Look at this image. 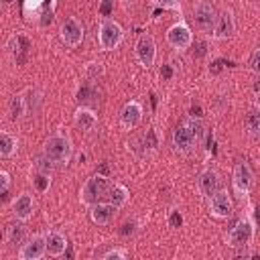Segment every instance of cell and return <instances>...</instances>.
<instances>
[{"instance_id":"obj_1","label":"cell","mask_w":260,"mask_h":260,"mask_svg":"<svg viewBox=\"0 0 260 260\" xmlns=\"http://www.w3.org/2000/svg\"><path fill=\"white\" fill-rule=\"evenodd\" d=\"M43 152L55 162V167H63L71 160V154H73L71 138L67 136L65 130H57L47 138V142L43 146Z\"/></svg>"},{"instance_id":"obj_2","label":"cell","mask_w":260,"mask_h":260,"mask_svg":"<svg viewBox=\"0 0 260 260\" xmlns=\"http://www.w3.org/2000/svg\"><path fill=\"white\" fill-rule=\"evenodd\" d=\"M110 189H112V181L108 179V175H93V177H89L85 183H83V187H81V191H79V201L83 203V205H95V203H100L104 197H108V193H110Z\"/></svg>"},{"instance_id":"obj_3","label":"cell","mask_w":260,"mask_h":260,"mask_svg":"<svg viewBox=\"0 0 260 260\" xmlns=\"http://www.w3.org/2000/svg\"><path fill=\"white\" fill-rule=\"evenodd\" d=\"M124 41V28L110 18H104L98 28V43L102 51H112Z\"/></svg>"},{"instance_id":"obj_4","label":"cell","mask_w":260,"mask_h":260,"mask_svg":"<svg viewBox=\"0 0 260 260\" xmlns=\"http://www.w3.org/2000/svg\"><path fill=\"white\" fill-rule=\"evenodd\" d=\"M254 221L250 217H242L234 223V228L228 232V246L232 248H244L254 240Z\"/></svg>"},{"instance_id":"obj_5","label":"cell","mask_w":260,"mask_h":260,"mask_svg":"<svg viewBox=\"0 0 260 260\" xmlns=\"http://www.w3.org/2000/svg\"><path fill=\"white\" fill-rule=\"evenodd\" d=\"M193 20H195V24H197V28L201 32L211 35L213 28H215V22H217L215 6L209 0H199L195 4V8H193Z\"/></svg>"},{"instance_id":"obj_6","label":"cell","mask_w":260,"mask_h":260,"mask_svg":"<svg viewBox=\"0 0 260 260\" xmlns=\"http://www.w3.org/2000/svg\"><path fill=\"white\" fill-rule=\"evenodd\" d=\"M167 43H169L173 49H177V51L189 49V47L193 45V35H191L189 24L183 22V20L175 22V24L167 30Z\"/></svg>"},{"instance_id":"obj_7","label":"cell","mask_w":260,"mask_h":260,"mask_svg":"<svg viewBox=\"0 0 260 260\" xmlns=\"http://www.w3.org/2000/svg\"><path fill=\"white\" fill-rule=\"evenodd\" d=\"M59 35H61V41L67 45V47H79L83 43V37H85V30H83V24L75 18V16H69L61 22V28H59Z\"/></svg>"},{"instance_id":"obj_8","label":"cell","mask_w":260,"mask_h":260,"mask_svg":"<svg viewBox=\"0 0 260 260\" xmlns=\"http://www.w3.org/2000/svg\"><path fill=\"white\" fill-rule=\"evenodd\" d=\"M232 183H234V191L240 197H244V195L250 193V189L254 187V173H252V169H250L248 162H238L234 167V179H232Z\"/></svg>"},{"instance_id":"obj_9","label":"cell","mask_w":260,"mask_h":260,"mask_svg":"<svg viewBox=\"0 0 260 260\" xmlns=\"http://www.w3.org/2000/svg\"><path fill=\"white\" fill-rule=\"evenodd\" d=\"M45 254H47V238L45 236L26 238L20 244V250H18V258L20 260H39Z\"/></svg>"},{"instance_id":"obj_10","label":"cell","mask_w":260,"mask_h":260,"mask_svg":"<svg viewBox=\"0 0 260 260\" xmlns=\"http://www.w3.org/2000/svg\"><path fill=\"white\" fill-rule=\"evenodd\" d=\"M134 53H136L138 63L144 69H150L154 65V59H156V43H154V39L150 35H142L138 39V43H136Z\"/></svg>"},{"instance_id":"obj_11","label":"cell","mask_w":260,"mask_h":260,"mask_svg":"<svg viewBox=\"0 0 260 260\" xmlns=\"http://www.w3.org/2000/svg\"><path fill=\"white\" fill-rule=\"evenodd\" d=\"M232 211H234V203H232V197L228 195V191L219 189L217 193H213L209 197V213L213 217L223 219V217H230Z\"/></svg>"},{"instance_id":"obj_12","label":"cell","mask_w":260,"mask_h":260,"mask_svg":"<svg viewBox=\"0 0 260 260\" xmlns=\"http://www.w3.org/2000/svg\"><path fill=\"white\" fill-rule=\"evenodd\" d=\"M140 122H142V106H140V102L130 100L128 104H124V108L120 112V124L126 130H134Z\"/></svg>"},{"instance_id":"obj_13","label":"cell","mask_w":260,"mask_h":260,"mask_svg":"<svg viewBox=\"0 0 260 260\" xmlns=\"http://www.w3.org/2000/svg\"><path fill=\"white\" fill-rule=\"evenodd\" d=\"M116 213H118V207H116L114 203H110V201H100V203L91 205V209H89L91 221L98 223V225H108V223H112L114 217H116Z\"/></svg>"},{"instance_id":"obj_14","label":"cell","mask_w":260,"mask_h":260,"mask_svg":"<svg viewBox=\"0 0 260 260\" xmlns=\"http://www.w3.org/2000/svg\"><path fill=\"white\" fill-rule=\"evenodd\" d=\"M197 142H199L197 136L191 132V128H189L187 124H181V126L173 132V146H175V150H179V152H189V150H193V146H195Z\"/></svg>"},{"instance_id":"obj_15","label":"cell","mask_w":260,"mask_h":260,"mask_svg":"<svg viewBox=\"0 0 260 260\" xmlns=\"http://www.w3.org/2000/svg\"><path fill=\"white\" fill-rule=\"evenodd\" d=\"M236 30V22H234V14L232 10H221L217 14V22H215V28H213V37L217 41H225L234 35Z\"/></svg>"},{"instance_id":"obj_16","label":"cell","mask_w":260,"mask_h":260,"mask_svg":"<svg viewBox=\"0 0 260 260\" xmlns=\"http://www.w3.org/2000/svg\"><path fill=\"white\" fill-rule=\"evenodd\" d=\"M10 209H12V215H14L16 219L26 221V219H30V217H32V211H35V201H32V197H30L28 193H20V195H18V197L12 201Z\"/></svg>"},{"instance_id":"obj_17","label":"cell","mask_w":260,"mask_h":260,"mask_svg":"<svg viewBox=\"0 0 260 260\" xmlns=\"http://www.w3.org/2000/svg\"><path fill=\"white\" fill-rule=\"evenodd\" d=\"M45 238H47V254L49 256L57 258L67 252V238L61 232H49V234H45Z\"/></svg>"},{"instance_id":"obj_18","label":"cell","mask_w":260,"mask_h":260,"mask_svg":"<svg viewBox=\"0 0 260 260\" xmlns=\"http://www.w3.org/2000/svg\"><path fill=\"white\" fill-rule=\"evenodd\" d=\"M199 189H201V193L205 197H211L213 193H217L219 191V177H217V173L211 171V169L203 171L199 175Z\"/></svg>"},{"instance_id":"obj_19","label":"cell","mask_w":260,"mask_h":260,"mask_svg":"<svg viewBox=\"0 0 260 260\" xmlns=\"http://www.w3.org/2000/svg\"><path fill=\"white\" fill-rule=\"evenodd\" d=\"M73 120H75V126L81 128V130H85V132H89V130H93L98 126V116L89 108H77Z\"/></svg>"},{"instance_id":"obj_20","label":"cell","mask_w":260,"mask_h":260,"mask_svg":"<svg viewBox=\"0 0 260 260\" xmlns=\"http://www.w3.org/2000/svg\"><path fill=\"white\" fill-rule=\"evenodd\" d=\"M6 240H8V244H12V246L22 244V242L26 240V228L22 225V219L12 221V223L6 228Z\"/></svg>"},{"instance_id":"obj_21","label":"cell","mask_w":260,"mask_h":260,"mask_svg":"<svg viewBox=\"0 0 260 260\" xmlns=\"http://www.w3.org/2000/svg\"><path fill=\"white\" fill-rule=\"evenodd\" d=\"M106 199H108L110 203H114L116 207H122V205L128 203V199H130V191H128L124 185H112V189H110V193H108Z\"/></svg>"},{"instance_id":"obj_22","label":"cell","mask_w":260,"mask_h":260,"mask_svg":"<svg viewBox=\"0 0 260 260\" xmlns=\"http://www.w3.org/2000/svg\"><path fill=\"white\" fill-rule=\"evenodd\" d=\"M16 146H18V140L12 134H8V132L0 134V156L2 158H10L16 152Z\"/></svg>"},{"instance_id":"obj_23","label":"cell","mask_w":260,"mask_h":260,"mask_svg":"<svg viewBox=\"0 0 260 260\" xmlns=\"http://www.w3.org/2000/svg\"><path fill=\"white\" fill-rule=\"evenodd\" d=\"M24 104H26V114L35 116V114H39V110H41L43 95H41L39 91H35V89H28V91L24 93Z\"/></svg>"},{"instance_id":"obj_24","label":"cell","mask_w":260,"mask_h":260,"mask_svg":"<svg viewBox=\"0 0 260 260\" xmlns=\"http://www.w3.org/2000/svg\"><path fill=\"white\" fill-rule=\"evenodd\" d=\"M22 114H26V104H24V95H12L10 98V116L16 120Z\"/></svg>"},{"instance_id":"obj_25","label":"cell","mask_w":260,"mask_h":260,"mask_svg":"<svg viewBox=\"0 0 260 260\" xmlns=\"http://www.w3.org/2000/svg\"><path fill=\"white\" fill-rule=\"evenodd\" d=\"M244 124H246V130H248L250 134H260V112L250 110V112L246 114Z\"/></svg>"},{"instance_id":"obj_26","label":"cell","mask_w":260,"mask_h":260,"mask_svg":"<svg viewBox=\"0 0 260 260\" xmlns=\"http://www.w3.org/2000/svg\"><path fill=\"white\" fill-rule=\"evenodd\" d=\"M32 183H35V187H37V191H39V193L49 191V187H51V173L37 171V173H35V177H32Z\"/></svg>"},{"instance_id":"obj_27","label":"cell","mask_w":260,"mask_h":260,"mask_svg":"<svg viewBox=\"0 0 260 260\" xmlns=\"http://www.w3.org/2000/svg\"><path fill=\"white\" fill-rule=\"evenodd\" d=\"M142 146L144 150H154L158 146V136H156V130L154 128H148L146 134L142 136Z\"/></svg>"},{"instance_id":"obj_28","label":"cell","mask_w":260,"mask_h":260,"mask_svg":"<svg viewBox=\"0 0 260 260\" xmlns=\"http://www.w3.org/2000/svg\"><path fill=\"white\" fill-rule=\"evenodd\" d=\"M35 167H37V171H43V173H51L53 171V167H55V162L45 154V152H41L37 158H35Z\"/></svg>"},{"instance_id":"obj_29","label":"cell","mask_w":260,"mask_h":260,"mask_svg":"<svg viewBox=\"0 0 260 260\" xmlns=\"http://www.w3.org/2000/svg\"><path fill=\"white\" fill-rule=\"evenodd\" d=\"M93 95H95V89H93V85H91V83H83V85L77 89V102H79V104L89 102Z\"/></svg>"},{"instance_id":"obj_30","label":"cell","mask_w":260,"mask_h":260,"mask_svg":"<svg viewBox=\"0 0 260 260\" xmlns=\"http://www.w3.org/2000/svg\"><path fill=\"white\" fill-rule=\"evenodd\" d=\"M100 258H104V260H124L126 258V250L124 248H110V250H106L104 254H100Z\"/></svg>"},{"instance_id":"obj_31","label":"cell","mask_w":260,"mask_h":260,"mask_svg":"<svg viewBox=\"0 0 260 260\" xmlns=\"http://www.w3.org/2000/svg\"><path fill=\"white\" fill-rule=\"evenodd\" d=\"M43 2H45V0H24V4H22V12H24V16L30 18V14H35V12L43 6Z\"/></svg>"},{"instance_id":"obj_32","label":"cell","mask_w":260,"mask_h":260,"mask_svg":"<svg viewBox=\"0 0 260 260\" xmlns=\"http://www.w3.org/2000/svg\"><path fill=\"white\" fill-rule=\"evenodd\" d=\"M152 4H156L160 8H167V10L181 12V0H152Z\"/></svg>"},{"instance_id":"obj_33","label":"cell","mask_w":260,"mask_h":260,"mask_svg":"<svg viewBox=\"0 0 260 260\" xmlns=\"http://www.w3.org/2000/svg\"><path fill=\"white\" fill-rule=\"evenodd\" d=\"M114 6H116V0H100V14L104 18L110 16V12L114 10Z\"/></svg>"},{"instance_id":"obj_34","label":"cell","mask_w":260,"mask_h":260,"mask_svg":"<svg viewBox=\"0 0 260 260\" xmlns=\"http://www.w3.org/2000/svg\"><path fill=\"white\" fill-rule=\"evenodd\" d=\"M250 69L256 73V75H260V47L252 53V57H250Z\"/></svg>"},{"instance_id":"obj_35","label":"cell","mask_w":260,"mask_h":260,"mask_svg":"<svg viewBox=\"0 0 260 260\" xmlns=\"http://www.w3.org/2000/svg\"><path fill=\"white\" fill-rule=\"evenodd\" d=\"M8 185H10V175H8L6 171H2V173H0V191H2V195H6Z\"/></svg>"},{"instance_id":"obj_36","label":"cell","mask_w":260,"mask_h":260,"mask_svg":"<svg viewBox=\"0 0 260 260\" xmlns=\"http://www.w3.org/2000/svg\"><path fill=\"white\" fill-rule=\"evenodd\" d=\"M205 53H207V43L197 41V43H195V49H193V55H195V57H203Z\"/></svg>"},{"instance_id":"obj_37","label":"cell","mask_w":260,"mask_h":260,"mask_svg":"<svg viewBox=\"0 0 260 260\" xmlns=\"http://www.w3.org/2000/svg\"><path fill=\"white\" fill-rule=\"evenodd\" d=\"M169 223L173 225V228H179L181 223H183V215L175 209V211H171V217H169Z\"/></svg>"},{"instance_id":"obj_38","label":"cell","mask_w":260,"mask_h":260,"mask_svg":"<svg viewBox=\"0 0 260 260\" xmlns=\"http://www.w3.org/2000/svg\"><path fill=\"white\" fill-rule=\"evenodd\" d=\"M160 77L162 79H171L173 77V67L171 65H162L160 67Z\"/></svg>"},{"instance_id":"obj_39","label":"cell","mask_w":260,"mask_h":260,"mask_svg":"<svg viewBox=\"0 0 260 260\" xmlns=\"http://www.w3.org/2000/svg\"><path fill=\"white\" fill-rule=\"evenodd\" d=\"M132 232H134V221L122 225V236H128V234H132Z\"/></svg>"},{"instance_id":"obj_40","label":"cell","mask_w":260,"mask_h":260,"mask_svg":"<svg viewBox=\"0 0 260 260\" xmlns=\"http://www.w3.org/2000/svg\"><path fill=\"white\" fill-rule=\"evenodd\" d=\"M221 65H223V61H221V59H219V61H213V63H211V67H209V71H211V73H219Z\"/></svg>"},{"instance_id":"obj_41","label":"cell","mask_w":260,"mask_h":260,"mask_svg":"<svg viewBox=\"0 0 260 260\" xmlns=\"http://www.w3.org/2000/svg\"><path fill=\"white\" fill-rule=\"evenodd\" d=\"M191 118H199L201 116V110H199V106H191Z\"/></svg>"},{"instance_id":"obj_42","label":"cell","mask_w":260,"mask_h":260,"mask_svg":"<svg viewBox=\"0 0 260 260\" xmlns=\"http://www.w3.org/2000/svg\"><path fill=\"white\" fill-rule=\"evenodd\" d=\"M254 215H256V221L260 223V207H254Z\"/></svg>"},{"instance_id":"obj_43","label":"cell","mask_w":260,"mask_h":260,"mask_svg":"<svg viewBox=\"0 0 260 260\" xmlns=\"http://www.w3.org/2000/svg\"><path fill=\"white\" fill-rule=\"evenodd\" d=\"M258 108H260V93H258Z\"/></svg>"},{"instance_id":"obj_44","label":"cell","mask_w":260,"mask_h":260,"mask_svg":"<svg viewBox=\"0 0 260 260\" xmlns=\"http://www.w3.org/2000/svg\"><path fill=\"white\" fill-rule=\"evenodd\" d=\"M4 2H6V4H8V2H12V0H4Z\"/></svg>"}]
</instances>
